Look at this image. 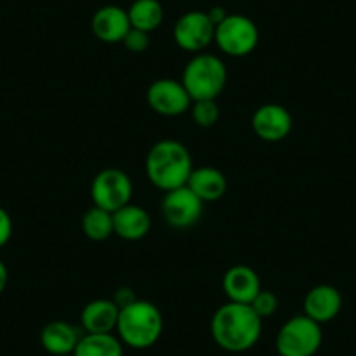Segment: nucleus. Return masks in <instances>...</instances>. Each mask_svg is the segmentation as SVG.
I'll return each instance as SVG.
<instances>
[{
    "label": "nucleus",
    "mask_w": 356,
    "mask_h": 356,
    "mask_svg": "<svg viewBox=\"0 0 356 356\" xmlns=\"http://www.w3.org/2000/svg\"><path fill=\"white\" fill-rule=\"evenodd\" d=\"M122 44H124V47L129 51V53L142 54L149 49L150 37L149 33L143 32V30L129 29V32L126 33L124 40H122Z\"/></svg>",
    "instance_id": "obj_24"
},
{
    "label": "nucleus",
    "mask_w": 356,
    "mask_h": 356,
    "mask_svg": "<svg viewBox=\"0 0 356 356\" xmlns=\"http://www.w3.org/2000/svg\"><path fill=\"white\" fill-rule=\"evenodd\" d=\"M342 309V296L335 286L316 285L304 297V314L323 325L335 320Z\"/></svg>",
    "instance_id": "obj_13"
},
{
    "label": "nucleus",
    "mask_w": 356,
    "mask_h": 356,
    "mask_svg": "<svg viewBox=\"0 0 356 356\" xmlns=\"http://www.w3.org/2000/svg\"><path fill=\"white\" fill-rule=\"evenodd\" d=\"M72 356H124V344L114 334H82Z\"/></svg>",
    "instance_id": "obj_19"
},
{
    "label": "nucleus",
    "mask_w": 356,
    "mask_h": 356,
    "mask_svg": "<svg viewBox=\"0 0 356 356\" xmlns=\"http://www.w3.org/2000/svg\"><path fill=\"white\" fill-rule=\"evenodd\" d=\"M131 29L128 9L119 6H104L91 18V32L105 44H119Z\"/></svg>",
    "instance_id": "obj_12"
},
{
    "label": "nucleus",
    "mask_w": 356,
    "mask_h": 356,
    "mask_svg": "<svg viewBox=\"0 0 356 356\" xmlns=\"http://www.w3.org/2000/svg\"><path fill=\"white\" fill-rule=\"evenodd\" d=\"M191 115L193 121L200 128H211L220 119V108H218L217 100H196L191 105Z\"/></svg>",
    "instance_id": "obj_22"
},
{
    "label": "nucleus",
    "mask_w": 356,
    "mask_h": 356,
    "mask_svg": "<svg viewBox=\"0 0 356 356\" xmlns=\"http://www.w3.org/2000/svg\"><path fill=\"white\" fill-rule=\"evenodd\" d=\"M203 201L187 186L164 193L161 201V213L170 227L184 231L200 222L203 215Z\"/></svg>",
    "instance_id": "obj_8"
},
{
    "label": "nucleus",
    "mask_w": 356,
    "mask_h": 356,
    "mask_svg": "<svg viewBox=\"0 0 356 356\" xmlns=\"http://www.w3.org/2000/svg\"><path fill=\"white\" fill-rule=\"evenodd\" d=\"M207 15H208V18L211 19V23H213L215 26L217 25H220L222 22H224L225 18H227V13H225V9L224 8H211L210 11H207Z\"/></svg>",
    "instance_id": "obj_27"
},
{
    "label": "nucleus",
    "mask_w": 356,
    "mask_h": 356,
    "mask_svg": "<svg viewBox=\"0 0 356 356\" xmlns=\"http://www.w3.org/2000/svg\"><path fill=\"white\" fill-rule=\"evenodd\" d=\"M82 232L86 238L91 241H107L112 234H114V220H112L111 211L104 210L100 207H91L89 210L84 211L81 220Z\"/></svg>",
    "instance_id": "obj_21"
},
{
    "label": "nucleus",
    "mask_w": 356,
    "mask_h": 356,
    "mask_svg": "<svg viewBox=\"0 0 356 356\" xmlns=\"http://www.w3.org/2000/svg\"><path fill=\"white\" fill-rule=\"evenodd\" d=\"M114 220V234L124 241H140L150 232L152 222L145 208L138 204H126L112 213Z\"/></svg>",
    "instance_id": "obj_17"
},
{
    "label": "nucleus",
    "mask_w": 356,
    "mask_h": 356,
    "mask_svg": "<svg viewBox=\"0 0 356 356\" xmlns=\"http://www.w3.org/2000/svg\"><path fill=\"white\" fill-rule=\"evenodd\" d=\"M119 307L112 299H95L81 311V328L84 334H112L119 320Z\"/></svg>",
    "instance_id": "obj_16"
},
{
    "label": "nucleus",
    "mask_w": 356,
    "mask_h": 356,
    "mask_svg": "<svg viewBox=\"0 0 356 356\" xmlns=\"http://www.w3.org/2000/svg\"><path fill=\"white\" fill-rule=\"evenodd\" d=\"M293 118L280 104L260 105L252 115V129L264 142H282L292 133Z\"/></svg>",
    "instance_id": "obj_11"
},
{
    "label": "nucleus",
    "mask_w": 356,
    "mask_h": 356,
    "mask_svg": "<svg viewBox=\"0 0 356 356\" xmlns=\"http://www.w3.org/2000/svg\"><path fill=\"white\" fill-rule=\"evenodd\" d=\"M82 334V328L75 327L70 321L53 320L40 332V344L51 356H68L74 355Z\"/></svg>",
    "instance_id": "obj_15"
},
{
    "label": "nucleus",
    "mask_w": 356,
    "mask_h": 356,
    "mask_svg": "<svg viewBox=\"0 0 356 356\" xmlns=\"http://www.w3.org/2000/svg\"><path fill=\"white\" fill-rule=\"evenodd\" d=\"M182 84L193 102L217 100L227 84V68L215 54L197 53L184 68Z\"/></svg>",
    "instance_id": "obj_4"
},
{
    "label": "nucleus",
    "mask_w": 356,
    "mask_h": 356,
    "mask_svg": "<svg viewBox=\"0 0 356 356\" xmlns=\"http://www.w3.org/2000/svg\"><path fill=\"white\" fill-rule=\"evenodd\" d=\"M68 356H72V355H68Z\"/></svg>",
    "instance_id": "obj_29"
},
{
    "label": "nucleus",
    "mask_w": 356,
    "mask_h": 356,
    "mask_svg": "<svg viewBox=\"0 0 356 356\" xmlns=\"http://www.w3.org/2000/svg\"><path fill=\"white\" fill-rule=\"evenodd\" d=\"M250 306L253 307V311H255L262 320L264 318H271L273 314L278 311V297L273 292H269V290H260Z\"/></svg>",
    "instance_id": "obj_23"
},
{
    "label": "nucleus",
    "mask_w": 356,
    "mask_h": 356,
    "mask_svg": "<svg viewBox=\"0 0 356 356\" xmlns=\"http://www.w3.org/2000/svg\"><path fill=\"white\" fill-rule=\"evenodd\" d=\"M323 344L321 325L306 314H296L282 325L276 335L280 356H314Z\"/></svg>",
    "instance_id": "obj_5"
},
{
    "label": "nucleus",
    "mask_w": 356,
    "mask_h": 356,
    "mask_svg": "<svg viewBox=\"0 0 356 356\" xmlns=\"http://www.w3.org/2000/svg\"><path fill=\"white\" fill-rule=\"evenodd\" d=\"M222 286L227 299L238 304H252L257 293L262 290L259 275L245 264H238L227 269L222 280Z\"/></svg>",
    "instance_id": "obj_14"
},
{
    "label": "nucleus",
    "mask_w": 356,
    "mask_h": 356,
    "mask_svg": "<svg viewBox=\"0 0 356 356\" xmlns=\"http://www.w3.org/2000/svg\"><path fill=\"white\" fill-rule=\"evenodd\" d=\"M147 104L150 111L164 118H177L191 111L193 98L189 97L182 81L164 77L157 79L147 89Z\"/></svg>",
    "instance_id": "obj_9"
},
{
    "label": "nucleus",
    "mask_w": 356,
    "mask_h": 356,
    "mask_svg": "<svg viewBox=\"0 0 356 356\" xmlns=\"http://www.w3.org/2000/svg\"><path fill=\"white\" fill-rule=\"evenodd\" d=\"M215 39V25L207 11H189L177 19L173 26V40L187 53H203Z\"/></svg>",
    "instance_id": "obj_10"
},
{
    "label": "nucleus",
    "mask_w": 356,
    "mask_h": 356,
    "mask_svg": "<svg viewBox=\"0 0 356 356\" xmlns=\"http://www.w3.org/2000/svg\"><path fill=\"white\" fill-rule=\"evenodd\" d=\"M164 318L159 307L149 300L136 299L119 311L115 332L124 346L131 349H149L161 339Z\"/></svg>",
    "instance_id": "obj_3"
},
{
    "label": "nucleus",
    "mask_w": 356,
    "mask_h": 356,
    "mask_svg": "<svg viewBox=\"0 0 356 356\" xmlns=\"http://www.w3.org/2000/svg\"><path fill=\"white\" fill-rule=\"evenodd\" d=\"M133 182L126 171L119 168H105L91 182V200L95 207L118 211L119 208L131 203Z\"/></svg>",
    "instance_id": "obj_7"
},
{
    "label": "nucleus",
    "mask_w": 356,
    "mask_h": 356,
    "mask_svg": "<svg viewBox=\"0 0 356 356\" xmlns=\"http://www.w3.org/2000/svg\"><path fill=\"white\" fill-rule=\"evenodd\" d=\"M187 187L203 203H213V201L222 200L227 193V178L220 170L213 166L194 168L187 180Z\"/></svg>",
    "instance_id": "obj_18"
},
{
    "label": "nucleus",
    "mask_w": 356,
    "mask_h": 356,
    "mask_svg": "<svg viewBox=\"0 0 356 356\" xmlns=\"http://www.w3.org/2000/svg\"><path fill=\"white\" fill-rule=\"evenodd\" d=\"M8 282H9V271L8 267H6V264L0 260V296L4 293L6 286H8Z\"/></svg>",
    "instance_id": "obj_28"
},
{
    "label": "nucleus",
    "mask_w": 356,
    "mask_h": 356,
    "mask_svg": "<svg viewBox=\"0 0 356 356\" xmlns=\"http://www.w3.org/2000/svg\"><path fill=\"white\" fill-rule=\"evenodd\" d=\"M193 170V156L178 140L166 138L154 143L145 157L147 178L163 193L187 186Z\"/></svg>",
    "instance_id": "obj_2"
},
{
    "label": "nucleus",
    "mask_w": 356,
    "mask_h": 356,
    "mask_svg": "<svg viewBox=\"0 0 356 356\" xmlns=\"http://www.w3.org/2000/svg\"><path fill=\"white\" fill-rule=\"evenodd\" d=\"M211 337L227 353H245L259 342L262 335V318L250 304H222L211 316Z\"/></svg>",
    "instance_id": "obj_1"
},
{
    "label": "nucleus",
    "mask_w": 356,
    "mask_h": 356,
    "mask_svg": "<svg viewBox=\"0 0 356 356\" xmlns=\"http://www.w3.org/2000/svg\"><path fill=\"white\" fill-rule=\"evenodd\" d=\"M131 29L150 33L161 26L164 19V9L159 0H135L128 9Z\"/></svg>",
    "instance_id": "obj_20"
},
{
    "label": "nucleus",
    "mask_w": 356,
    "mask_h": 356,
    "mask_svg": "<svg viewBox=\"0 0 356 356\" xmlns=\"http://www.w3.org/2000/svg\"><path fill=\"white\" fill-rule=\"evenodd\" d=\"M136 299H138V297H136V293L133 292V289H129V286H119L114 292V297H112V300H114L115 306H118L119 309L129 306V304L135 302Z\"/></svg>",
    "instance_id": "obj_26"
},
{
    "label": "nucleus",
    "mask_w": 356,
    "mask_h": 356,
    "mask_svg": "<svg viewBox=\"0 0 356 356\" xmlns=\"http://www.w3.org/2000/svg\"><path fill=\"white\" fill-rule=\"evenodd\" d=\"M218 49L232 58H245L259 46V29L243 15H227V18L215 26V39Z\"/></svg>",
    "instance_id": "obj_6"
},
{
    "label": "nucleus",
    "mask_w": 356,
    "mask_h": 356,
    "mask_svg": "<svg viewBox=\"0 0 356 356\" xmlns=\"http://www.w3.org/2000/svg\"><path fill=\"white\" fill-rule=\"evenodd\" d=\"M13 236V218L4 208L0 207V248H4Z\"/></svg>",
    "instance_id": "obj_25"
}]
</instances>
